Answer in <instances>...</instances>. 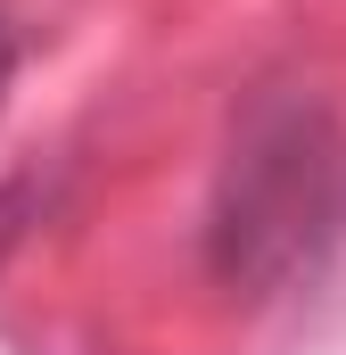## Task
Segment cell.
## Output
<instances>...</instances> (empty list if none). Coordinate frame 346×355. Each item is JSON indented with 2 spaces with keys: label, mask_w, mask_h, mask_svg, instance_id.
Listing matches in <instances>:
<instances>
[{
  "label": "cell",
  "mask_w": 346,
  "mask_h": 355,
  "mask_svg": "<svg viewBox=\"0 0 346 355\" xmlns=\"http://www.w3.org/2000/svg\"><path fill=\"white\" fill-rule=\"evenodd\" d=\"M346 240V141L305 99L264 107L215 190V272L248 289L313 281Z\"/></svg>",
  "instance_id": "1"
},
{
  "label": "cell",
  "mask_w": 346,
  "mask_h": 355,
  "mask_svg": "<svg viewBox=\"0 0 346 355\" xmlns=\"http://www.w3.org/2000/svg\"><path fill=\"white\" fill-rule=\"evenodd\" d=\"M17 58H25V50H17V25H8V8H0V99L17 83Z\"/></svg>",
  "instance_id": "2"
}]
</instances>
